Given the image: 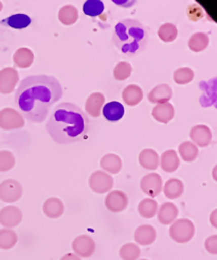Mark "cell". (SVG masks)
<instances>
[{"instance_id": "6da1fadb", "label": "cell", "mask_w": 217, "mask_h": 260, "mask_svg": "<svg viewBox=\"0 0 217 260\" xmlns=\"http://www.w3.org/2000/svg\"><path fill=\"white\" fill-rule=\"evenodd\" d=\"M63 96L59 81L47 75H34L23 79L16 90L15 103L20 114L33 123H41L52 105Z\"/></svg>"}, {"instance_id": "7a4b0ae2", "label": "cell", "mask_w": 217, "mask_h": 260, "mask_svg": "<svg viewBox=\"0 0 217 260\" xmlns=\"http://www.w3.org/2000/svg\"><path fill=\"white\" fill-rule=\"evenodd\" d=\"M48 134L57 144L69 145L84 139L89 129V118L78 105L57 104L46 124Z\"/></svg>"}, {"instance_id": "3957f363", "label": "cell", "mask_w": 217, "mask_h": 260, "mask_svg": "<svg viewBox=\"0 0 217 260\" xmlns=\"http://www.w3.org/2000/svg\"><path fill=\"white\" fill-rule=\"evenodd\" d=\"M112 39L120 52L128 57H134L147 48L149 33L140 21L126 18L117 23Z\"/></svg>"}, {"instance_id": "277c9868", "label": "cell", "mask_w": 217, "mask_h": 260, "mask_svg": "<svg viewBox=\"0 0 217 260\" xmlns=\"http://www.w3.org/2000/svg\"><path fill=\"white\" fill-rule=\"evenodd\" d=\"M195 235V226L189 219L176 220L170 228L171 238L178 243H187L191 241Z\"/></svg>"}, {"instance_id": "5b68a950", "label": "cell", "mask_w": 217, "mask_h": 260, "mask_svg": "<svg viewBox=\"0 0 217 260\" xmlns=\"http://www.w3.org/2000/svg\"><path fill=\"white\" fill-rule=\"evenodd\" d=\"M89 187L95 193H107L114 186V179L111 174L104 171H95L89 177Z\"/></svg>"}, {"instance_id": "8992f818", "label": "cell", "mask_w": 217, "mask_h": 260, "mask_svg": "<svg viewBox=\"0 0 217 260\" xmlns=\"http://www.w3.org/2000/svg\"><path fill=\"white\" fill-rule=\"evenodd\" d=\"M25 126V119L14 109H5L0 112V127L6 131L19 129Z\"/></svg>"}, {"instance_id": "52a82bcc", "label": "cell", "mask_w": 217, "mask_h": 260, "mask_svg": "<svg viewBox=\"0 0 217 260\" xmlns=\"http://www.w3.org/2000/svg\"><path fill=\"white\" fill-rule=\"evenodd\" d=\"M23 189L15 180H7L0 185V199L8 203H14L22 197Z\"/></svg>"}, {"instance_id": "ba28073f", "label": "cell", "mask_w": 217, "mask_h": 260, "mask_svg": "<svg viewBox=\"0 0 217 260\" xmlns=\"http://www.w3.org/2000/svg\"><path fill=\"white\" fill-rule=\"evenodd\" d=\"M162 177L158 173H149L142 177L140 186L142 191L147 196L155 198L162 191Z\"/></svg>"}, {"instance_id": "9c48e42d", "label": "cell", "mask_w": 217, "mask_h": 260, "mask_svg": "<svg viewBox=\"0 0 217 260\" xmlns=\"http://www.w3.org/2000/svg\"><path fill=\"white\" fill-rule=\"evenodd\" d=\"M72 250L77 256L88 258L92 256L95 251V242L90 236L80 235L72 241Z\"/></svg>"}, {"instance_id": "30bf717a", "label": "cell", "mask_w": 217, "mask_h": 260, "mask_svg": "<svg viewBox=\"0 0 217 260\" xmlns=\"http://www.w3.org/2000/svg\"><path fill=\"white\" fill-rule=\"evenodd\" d=\"M190 138L197 148H206L212 141V131L207 125L198 124L191 128Z\"/></svg>"}, {"instance_id": "8fae6325", "label": "cell", "mask_w": 217, "mask_h": 260, "mask_svg": "<svg viewBox=\"0 0 217 260\" xmlns=\"http://www.w3.org/2000/svg\"><path fill=\"white\" fill-rule=\"evenodd\" d=\"M105 205L108 210L117 214V212H121L127 208L128 198L123 191L114 190L105 198Z\"/></svg>"}, {"instance_id": "7c38bea8", "label": "cell", "mask_w": 217, "mask_h": 260, "mask_svg": "<svg viewBox=\"0 0 217 260\" xmlns=\"http://www.w3.org/2000/svg\"><path fill=\"white\" fill-rule=\"evenodd\" d=\"M19 75L13 67H7L0 72V92L11 93L18 83Z\"/></svg>"}, {"instance_id": "4fadbf2b", "label": "cell", "mask_w": 217, "mask_h": 260, "mask_svg": "<svg viewBox=\"0 0 217 260\" xmlns=\"http://www.w3.org/2000/svg\"><path fill=\"white\" fill-rule=\"evenodd\" d=\"M22 220V212L16 206H7L0 211V224L6 228H15Z\"/></svg>"}, {"instance_id": "5bb4252c", "label": "cell", "mask_w": 217, "mask_h": 260, "mask_svg": "<svg viewBox=\"0 0 217 260\" xmlns=\"http://www.w3.org/2000/svg\"><path fill=\"white\" fill-rule=\"evenodd\" d=\"M173 97V89L168 84H159L154 87L148 94V99L154 104L170 102Z\"/></svg>"}, {"instance_id": "9a60e30c", "label": "cell", "mask_w": 217, "mask_h": 260, "mask_svg": "<svg viewBox=\"0 0 217 260\" xmlns=\"http://www.w3.org/2000/svg\"><path fill=\"white\" fill-rule=\"evenodd\" d=\"M152 116L156 121L160 123H168L175 117V108L170 102L163 104H157L152 111Z\"/></svg>"}, {"instance_id": "2e32d148", "label": "cell", "mask_w": 217, "mask_h": 260, "mask_svg": "<svg viewBox=\"0 0 217 260\" xmlns=\"http://www.w3.org/2000/svg\"><path fill=\"white\" fill-rule=\"evenodd\" d=\"M105 104V96L102 92H92L85 103V111L93 118H98L102 114Z\"/></svg>"}, {"instance_id": "e0dca14e", "label": "cell", "mask_w": 217, "mask_h": 260, "mask_svg": "<svg viewBox=\"0 0 217 260\" xmlns=\"http://www.w3.org/2000/svg\"><path fill=\"white\" fill-rule=\"evenodd\" d=\"M43 211L46 217L50 219H57L63 216L65 211V206L61 199L49 198L44 202Z\"/></svg>"}, {"instance_id": "ac0fdd59", "label": "cell", "mask_w": 217, "mask_h": 260, "mask_svg": "<svg viewBox=\"0 0 217 260\" xmlns=\"http://www.w3.org/2000/svg\"><path fill=\"white\" fill-rule=\"evenodd\" d=\"M179 215L178 207L172 203L166 202L163 203L158 211H157V216H158V221L163 224V225H168V224H173Z\"/></svg>"}, {"instance_id": "d6986e66", "label": "cell", "mask_w": 217, "mask_h": 260, "mask_svg": "<svg viewBox=\"0 0 217 260\" xmlns=\"http://www.w3.org/2000/svg\"><path fill=\"white\" fill-rule=\"evenodd\" d=\"M124 106L118 101L108 102L103 108V115L110 122H117L121 120L124 116Z\"/></svg>"}, {"instance_id": "ffe728a7", "label": "cell", "mask_w": 217, "mask_h": 260, "mask_svg": "<svg viewBox=\"0 0 217 260\" xmlns=\"http://www.w3.org/2000/svg\"><path fill=\"white\" fill-rule=\"evenodd\" d=\"M139 162L141 167L147 170H156L159 167V155L153 149H144L139 155Z\"/></svg>"}, {"instance_id": "44dd1931", "label": "cell", "mask_w": 217, "mask_h": 260, "mask_svg": "<svg viewBox=\"0 0 217 260\" xmlns=\"http://www.w3.org/2000/svg\"><path fill=\"white\" fill-rule=\"evenodd\" d=\"M31 22H32L31 17L26 14H14L3 20H0V25L8 28H12V29L21 30V29L28 28L31 25Z\"/></svg>"}, {"instance_id": "7402d4cb", "label": "cell", "mask_w": 217, "mask_h": 260, "mask_svg": "<svg viewBox=\"0 0 217 260\" xmlns=\"http://www.w3.org/2000/svg\"><path fill=\"white\" fill-rule=\"evenodd\" d=\"M157 237L156 230L149 224L139 226L135 232V240L141 245H151L155 242Z\"/></svg>"}, {"instance_id": "603a6c76", "label": "cell", "mask_w": 217, "mask_h": 260, "mask_svg": "<svg viewBox=\"0 0 217 260\" xmlns=\"http://www.w3.org/2000/svg\"><path fill=\"white\" fill-rule=\"evenodd\" d=\"M160 166L163 171L172 173L175 172L180 166V158L175 150L165 151L160 157Z\"/></svg>"}, {"instance_id": "cb8c5ba5", "label": "cell", "mask_w": 217, "mask_h": 260, "mask_svg": "<svg viewBox=\"0 0 217 260\" xmlns=\"http://www.w3.org/2000/svg\"><path fill=\"white\" fill-rule=\"evenodd\" d=\"M122 99L128 106H136L143 100V90L136 84H130L123 89Z\"/></svg>"}, {"instance_id": "d4e9b609", "label": "cell", "mask_w": 217, "mask_h": 260, "mask_svg": "<svg viewBox=\"0 0 217 260\" xmlns=\"http://www.w3.org/2000/svg\"><path fill=\"white\" fill-rule=\"evenodd\" d=\"M101 167L108 174H118L122 168V160L117 154H106L101 159Z\"/></svg>"}, {"instance_id": "484cf974", "label": "cell", "mask_w": 217, "mask_h": 260, "mask_svg": "<svg viewBox=\"0 0 217 260\" xmlns=\"http://www.w3.org/2000/svg\"><path fill=\"white\" fill-rule=\"evenodd\" d=\"M162 190L164 192V196L167 199L175 200L183 196L185 186H184V183L179 179H170L165 183Z\"/></svg>"}, {"instance_id": "4316f807", "label": "cell", "mask_w": 217, "mask_h": 260, "mask_svg": "<svg viewBox=\"0 0 217 260\" xmlns=\"http://www.w3.org/2000/svg\"><path fill=\"white\" fill-rule=\"evenodd\" d=\"M79 19V11L72 5H66L58 11V20L65 26H72Z\"/></svg>"}, {"instance_id": "83f0119b", "label": "cell", "mask_w": 217, "mask_h": 260, "mask_svg": "<svg viewBox=\"0 0 217 260\" xmlns=\"http://www.w3.org/2000/svg\"><path fill=\"white\" fill-rule=\"evenodd\" d=\"M209 37L208 34L203 32H196L192 35L188 42V46L193 52H201L209 46Z\"/></svg>"}, {"instance_id": "f1b7e54d", "label": "cell", "mask_w": 217, "mask_h": 260, "mask_svg": "<svg viewBox=\"0 0 217 260\" xmlns=\"http://www.w3.org/2000/svg\"><path fill=\"white\" fill-rule=\"evenodd\" d=\"M13 61L19 68H28L34 63V52L29 48H19L13 55Z\"/></svg>"}, {"instance_id": "f546056e", "label": "cell", "mask_w": 217, "mask_h": 260, "mask_svg": "<svg viewBox=\"0 0 217 260\" xmlns=\"http://www.w3.org/2000/svg\"><path fill=\"white\" fill-rule=\"evenodd\" d=\"M138 211L141 217L146 219H152L157 215V211H158V203L154 199L147 198L139 203Z\"/></svg>"}, {"instance_id": "4dcf8cb0", "label": "cell", "mask_w": 217, "mask_h": 260, "mask_svg": "<svg viewBox=\"0 0 217 260\" xmlns=\"http://www.w3.org/2000/svg\"><path fill=\"white\" fill-rule=\"evenodd\" d=\"M198 148L192 141H184L179 146V155L186 162L194 161L198 156Z\"/></svg>"}, {"instance_id": "1f68e13d", "label": "cell", "mask_w": 217, "mask_h": 260, "mask_svg": "<svg viewBox=\"0 0 217 260\" xmlns=\"http://www.w3.org/2000/svg\"><path fill=\"white\" fill-rule=\"evenodd\" d=\"M158 37L165 43L174 42L178 38V28L171 22L163 23L158 30Z\"/></svg>"}, {"instance_id": "d6a6232c", "label": "cell", "mask_w": 217, "mask_h": 260, "mask_svg": "<svg viewBox=\"0 0 217 260\" xmlns=\"http://www.w3.org/2000/svg\"><path fill=\"white\" fill-rule=\"evenodd\" d=\"M104 4L101 0H88L83 5L84 14L90 17H98L104 13Z\"/></svg>"}, {"instance_id": "836d02e7", "label": "cell", "mask_w": 217, "mask_h": 260, "mask_svg": "<svg viewBox=\"0 0 217 260\" xmlns=\"http://www.w3.org/2000/svg\"><path fill=\"white\" fill-rule=\"evenodd\" d=\"M17 243V234L8 229L0 230V249L10 250Z\"/></svg>"}, {"instance_id": "e575fe53", "label": "cell", "mask_w": 217, "mask_h": 260, "mask_svg": "<svg viewBox=\"0 0 217 260\" xmlns=\"http://www.w3.org/2000/svg\"><path fill=\"white\" fill-rule=\"evenodd\" d=\"M119 254L122 260H138L141 256V250L137 244L126 243L122 245Z\"/></svg>"}, {"instance_id": "d590c367", "label": "cell", "mask_w": 217, "mask_h": 260, "mask_svg": "<svg viewBox=\"0 0 217 260\" xmlns=\"http://www.w3.org/2000/svg\"><path fill=\"white\" fill-rule=\"evenodd\" d=\"M194 76V72L190 67H180L174 73V81L179 85H185L192 82Z\"/></svg>"}, {"instance_id": "8d00e7d4", "label": "cell", "mask_w": 217, "mask_h": 260, "mask_svg": "<svg viewBox=\"0 0 217 260\" xmlns=\"http://www.w3.org/2000/svg\"><path fill=\"white\" fill-rule=\"evenodd\" d=\"M132 72V67L126 62H121L115 66L114 68V78L117 81H125L127 80Z\"/></svg>"}, {"instance_id": "74e56055", "label": "cell", "mask_w": 217, "mask_h": 260, "mask_svg": "<svg viewBox=\"0 0 217 260\" xmlns=\"http://www.w3.org/2000/svg\"><path fill=\"white\" fill-rule=\"evenodd\" d=\"M15 166V157L9 151L0 152V171H9Z\"/></svg>"}, {"instance_id": "f35d334b", "label": "cell", "mask_w": 217, "mask_h": 260, "mask_svg": "<svg viewBox=\"0 0 217 260\" xmlns=\"http://www.w3.org/2000/svg\"><path fill=\"white\" fill-rule=\"evenodd\" d=\"M186 13H187L188 18L191 21H199L204 16L203 9L197 4H193V5L188 6Z\"/></svg>"}, {"instance_id": "ab89813d", "label": "cell", "mask_w": 217, "mask_h": 260, "mask_svg": "<svg viewBox=\"0 0 217 260\" xmlns=\"http://www.w3.org/2000/svg\"><path fill=\"white\" fill-rule=\"evenodd\" d=\"M217 236L216 235H213V236H210V237L206 240V243H204V245H206V250L210 253V254H213L215 255L217 253Z\"/></svg>"}, {"instance_id": "60d3db41", "label": "cell", "mask_w": 217, "mask_h": 260, "mask_svg": "<svg viewBox=\"0 0 217 260\" xmlns=\"http://www.w3.org/2000/svg\"><path fill=\"white\" fill-rule=\"evenodd\" d=\"M61 260H82V259L79 256H77L76 254L69 253V254H66L65 256H63Z\"/></svg>"}, {"instance_id": "b9f144b4", "label": "cell", "mask_w": 217, "mask_h": 260, "mask_svg": "<svg viewBox=\"0 0 217 260\" xmlns=\"http://www.w3.org/2000/svg\"><path fill=\"white\" fill-rule=\"evenodd\" d=\"M141 260H148V259H141Z\"/></svg>"}]
</instances>
